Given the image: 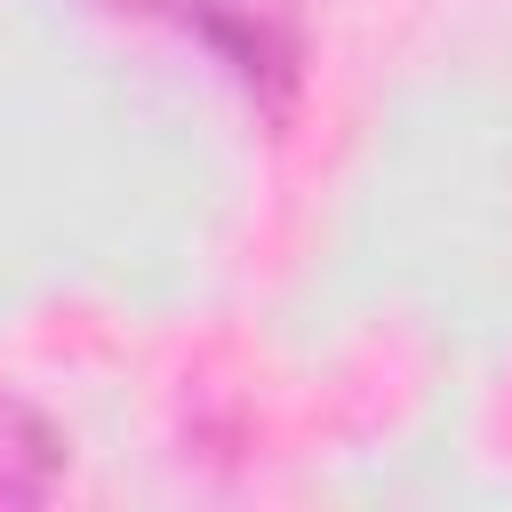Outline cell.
Listing matches in <instances>:
<instances>
[{
  "instance_id": "obj_1",
  "label": "cell",
  "mask_w": 512,
  "mask_h": 512,
  "mask_svg": "<svg viewBox=\"0 0 512 512\" xmlns=\"http://www.w3.org/2000/svg\"><path fill=\"white\" fill-rule=\"evenodd\" d=\"M120 8L176 24L184 40H200L248 88H288L296 80V16H288V0H120Z\"/></svg>"
},
{
  "instance_id": "obj_2",
  "label": "cell",
  "mask_w": 512,
  "mask_h": 512,
  "mask_svg": "<svg viewBox=\"0 0 512 512\" xmlns=\"http://www.w3.org/2000/svg\"><path fill=\"white\" fill-rule=\"evenodd\" d=\"M56 464H64V440L48 432V416H32L24 400L0 392V504H32L56 488Z\"/></svg>"
}]
</instances>
